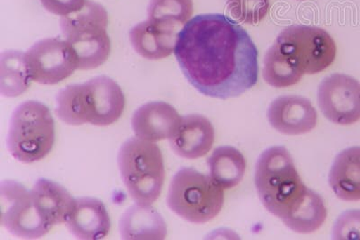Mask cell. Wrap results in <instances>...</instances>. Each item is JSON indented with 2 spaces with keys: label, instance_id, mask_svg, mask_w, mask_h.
Here are the masks:
<instances>
[{
  "label": "cell",
  "instance_id": "obj_6",
  "mask_svg": "<svg viewBox=\"0 0 360 240\" xmlns=\"http://www.w3.org/2000/svg\"><path fill=\"white\" fill-rule=\"evenodd\" d=\"M56 142V126L49 108L38 101H27L13 112L6 146L13 158L34 163L45 158Z\"/></svg>",
  "mask_w": 360,
  "mask_h": 240
},
{
  "label": "cell",
  "instance_id": "obj_11",
  "mask_svg": "<svg viewBox=\"0 0 360 240\" xmlns=\"http://www.w3.org/2000/svg\"><path fill=\"white\" fill-rule=\"evenodd\" d=\"M318 105L328 120L350 126L360 120V83L346 74H333L318 86Z\"/></svg>",
  "mask_w": 360,
  "mask_h": 240
},
{
  "label": "cell",
  "instance_id": "obj_4",
  "mask_svg": "<svg viewBox=\"0 0 360 240\" xmlns=\"http://www.w3.org/2000/svg\"><path fill=\"white\" fill-rule=\"evenodd\" d=\"M336 53L335 41L328 32L314 25H295L285 27L266 54L298 83L305 74L329 68Z\"/></svg>",
  "mask_w": 360,
  "mask_h": 240
},
{
  "label": "cell",
  "instance_id": "obj_22",
  "mask_svg": "<svg viewBox=\"0 0 360 240\" xmlns=\"http://www.w3.org/2000/svg\"><path fill=\"white\" fill-rule=\"evenodd\" d=\"M192 0H150L148 20L160 27L180 32L194 11Z\"/></svg>",
  "mask_w": 360,
  "mask_h": 240
},
{
  "label": "cell",
  "instance_id": "obj_5",
  "mask_svg": "<svg viewBox=\"0 0 360 240\" xmlns=\"http://www.w3.org/2000/svg\"><path fill=\"white\" fill-rule=\"evenodd\" d=\"M122 180L136 204L150 206L162 194L165 168L162 152L154 142L127 140L117 156Z\"/></svg>",
  "mask_w": 360,
  "mask_h": 240
},
{
  "label": "cell",
  "instance_id": "obj_18",
  "mask_svg": "<svg viewBox=\"0 0 360 240\" xmlns=\"http://www.w3.org/2000/svg\"><path fill=\"white\" fill-rule=\"evenodd\" d=\"M329 183L339 199L360 200V147L342 150L334 159Z\"/></svg>",
  "mask_w": 360,
  "mask_h": 240
},
{
  "label": "cell",
  "instance_id": "obj_12",
  "mask_svg": "<svg viewBox=\"0 0 360 240\" xmlns=\"http://www.w3.org/2000/svg\"><path fill=\"white\" fill-rule=\"evenodd\" d=\"M268 119L270 126L285 135H302L316 126L317 112L309 99L282 95L270 104Z\"/></svg>",
  "mask_w": 360,
  "mask_h": 240
},
{
  "label": "cell",
  "instance_id": "obj_21",
  "mask_svg": "<svg viewBox=\"0 0 360 240\" xmlns=\"http://www.w3.org/2000/svg\"><path fill=\"white\" fill-rule=\"evenodd\" d=\"M31 82L25 53L14 50L3 52L0 56V92L3 97H19L30 88Z\"/></svg>",
  "mask_w": 360,
  "mask_h": 240
},
{
  "label": "cell",
  "instance_id": "obj_16",
  "mask_svg": "<svg viewBox=\"0 0 360 240\" xmlns=\"http://www.w3.org/2000/svg\"><path fill=\"white\" fill-rule=\"evenodd\" d=\"M179 33L147 20L135 25L129 38L135 52L147 60H158L174 52Z\"/></svg>",
  "mask_w": 360,
  "mask_h": 240
},
{
  "label": "cell",
  "instance_id": "obj_3",
  "mask_svg": "<svg viewBox=\"0 0 360 240\" xmlns=\"http://www.w3.org/2000/svg\"><path fill=\"white\" fill-rule=\"evenodd\" d=\"M124 107L120 86L107 76H98L58 93L56 114L68 126H108L118 121Z\"/></svg>",
  "mask_w": 360,
  "mask_h": 240
},
{
  "label": "cell",
  "instance_id": "obj_17",
  "mask_svg": "<svg viewBox=\"0 0 360 240\" xmlns=\"http://www.w3.org/2000/svg\"><path fill=\"white\" fill-rule=\"evenodd\" d=\"M119 229L122 239L127 240H159L167 236L165 220L147 204H136L128 208L121 217Z\"/></svg>",
  "mask_w": 360,
  "mask_h": 240
},
{
  "label": "cell",
  "instance_id": "obj_1",
  "mask_svg": "<svg viewBox=\"0 0 360 240\" xmlns=\"http://www.w3.org/2000/svg\"><path fill=\"white\" fill-rule=\"evenodd\" d=\"M174 53L186 79L207 97H240L258 82L255 44L242 25L226 15L191 19L179 33Z\"/></svg>",
  "mask_w": 360,
  "mask_h": 240
},
{
  "label": "cell",
  "instance_id": "obj_15",
  "mask_svg": "<svg viewBox=\"0 0 360 240\" xmlns=\"http://www.w3.org/2000/svg\"><path fill=\"white\" fill-rule=\"evenodd\" d=\"M65 224L74 236L83 240L104 239L111 229L107 208L101 201L91 197L74 201Z\"/></svg>",
  "mask_w": 360,
  "mask_h": 240
},
{
  "label": "cell",
  "instance_id": "obj_24",
  "mask_svg": "<svg viewBox=\"0 0 360 240\" xmlns=\"http://www.w3.org/2000/svg\"><path fill=\"white\" fill-rule=\"evenodd\" d=\"M333 239H360V210H349L338 218L333 228Z\"/></svg>",
  "mask_w": 360,
  "mask_h": 240
},
{
  "label": "cell",
  "instance_id": "obj_25",
  "mask_svg": "<svg viewBox=\"0 0 360 240\" xmlns=\"http://www.w3.org/2000/svg\"><path fill=\"white\" fill-rule=\"evenodd\" d=\"M41 6L51 14L67 17L82 11L86 0H40Z\"/></svg>",
  "mask_w": 360,
  "mask_h": 240
},
{
  "label": "cell",
  "instance_id": "obj_13",
  "mask_svg": "<svg viewBox=\"0 0 360 240\" xmlns=\"http://www.w3.org/2000/svg\"><path fill=\"white\" fill-rule=\"evenodd\" d=\"M181 119L172 105L165 102H150L134 112L131 127L139 139L157 142L173 137Z\"/></svg>",
  "mask_w": 360,
  "mask_h": 240
},
{
  "label": "cell",
  "instance_id": "obj_20",
  "mask_svg": "<svg viewBox=\"0 0 360 240\" xmlns=\"http://www.w3.org/2000/svg\"><path fill=\"white\" fill-rule=\"evenodd\" d=\"M207 164L210 177L224 189L236 187L245 174V159L233 147L221 146L215 149Z\"/></svg>",
  "mask_w": 360,
  "mask_h": 240
},
{
  "label": "cell",
  "instance_id": "obj_8",
  "mask_svg": "<svg viewBox=\"0 0 360 240\" xmlns=\"http://www.w3.org/2000/svg\"><path fill=\"white\" fill-rule=\"evenodd\" d=\"M224 188L210 175L182 168L170 182L167 204L176 215L195 224L214 219L224 206Z\"/></svg>",
  "mask_w": 360,
  "mask_h": 240
},
{
  "label": "cell",
  "instance_id": "obj_2",
  "mask_svg": "<svg viewBox=\"0 0 360 240\" xmlns=\"http://www.w3.org/2000/svg\"><path fill=\"white\" fill-rule=\"evenodd\" d=\"M254 181L263 206L292 232L310 234L326 222L323 198L305 187L285 147H271L260 155Z\"/></svg>",
  "mask_w": 360,
  "mask_h": 240
},
{
  "label": "cell",
  "instance_id": "obj_9",
  "mask_svg": "<svg viewBox=\"0 0 360 240\" xmlns=\"http://www.w3.org/2000/svg\"><path fill=\"white\" fill-rule=\"evenodd\" d=\"M1 224L11 234L25 239H40L50 232V227L34 203L32 191L15 181L2 182Z\"/></svg>",
  "mask_w": 360,
  "mask_h": 240
},
{
  "label": "cell",
  "instance_id": "obj_19",
  "mask_svg": "<svg viewBox=\"0 0 360 240\" xmlns=\"http://www.w3.org/2000/svg\"><path fill=\"white\" fill-rule=\"evenodd\" d=\"M31 191L41 215L51 229L65 223L75 199L63 185L41 178L35 182Z\"/></svg>",
  "mask_w": 360,
  "mask_h": 240
},
{
  "label": "cell",
  "instance_id": "obj_10",
  "mask_svg": "<svg viewBox=\"0 0 360 240\" xmlns=\"http://www.w3.org/2000/svg\"><path fill=\"white\" fill-rule=\"evenodd\" d=\"M32 81L43 85H56L79 69L78 55L66 40L60 37L37 41L25 53Z\"/></svg>",
  "mask_w": 360,
  "mask_h": 240
},
{
  "label": "cell",
  "instance_id": "obj_23",
  "mask_svg": "<svg viewBox=\"0 0 360 240\" xmlns=\"http://www.w3.org/2000/svg\"><path fill=\"white\" fill-rule=\"evenodd\" d=\"M227 11L238 22L258 25L268 15L269 0H227Z\"/></svg>",
  "mask_w": 360,
  "mask_h": 240
},
{
  "label": "cell",
  "instance_id": "obj_7",
  "mask_svg": "<svg viewBox=\"0 0 360 240\" xmlns=\"http://www.w3.org/2000/svg\"><path fill=\"white\" fill-rule=\"evenodd\" d=\"M108 25V11L91 0L82 11L60 19L63 36L78 55L79 69H95L107 62L111 53Z\"/></svg>",
  "mask_w": 360,
  "mask_h": 240
},
{
  "label": "cell",
  "instance_id": "obj_14",
  "mask_svg": "<svg viewBox=\"0 0 360 240\" xmlns=\"http://www.w3.org/2000/svg\"><path fill=\"white\" fill-rule=\"evenodd\" d=\"M214 142L213 124L201 114L183 116L178 130L169 139L173 152L188 159H197L207 155Z\"/></svg>",
  "mask_w": 360,
  "mask_h": 240
}]
</instances>
